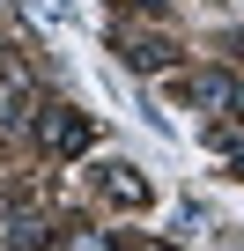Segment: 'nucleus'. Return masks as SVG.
Masks as SVG:
<instances>
[{
    "instance_id": "nucleus-1",
    "label": "nucleus",
    "mask_w": 244,
    "mask_h": 251,
    "mask_svg": "<svg viewBox=\"0 0 244 251\" xmlns=\"http://www.w3.org/2000/svg\"><path fill=\"white\" fill-rule=\"evenodd\" d=\"M37 148L45 155H81L89 148V118H74L67 103H45L37 111Z\"/></svg>"
},
{
    "instance_id": "nucleus-2",
    "label": "nucleus",
    "mask_w": 244,
    "mask_h": 251,
    "mask_svg": "<svg viewBox=\"0 0 244 251\" xmlns=\"http://www.w3.org/2000/svg\"><path fill=\"white\" fill-rule=\"evenodd\" d=\"M229 81H237L229 67H200V74H185V81H178V103H200V111H222V103H229Z\"/></svg>"
},
{
    "instance_id": "nucleus-3",
    "label": "nucleus",
    "mask_w": 244,
    "mask_h": 251,
    "mask_svg": "<svg viewBox=\"0 0 244 251\" xmlns=\"http://www.w3.org/2000/svg\"><path fill=\"white\" fill-rule=\"evenodd\" d=\"M118 52H126V67H141V74H156V67H170V59H178V45H170V37H134V30L118 37Z\"/></svg>"
},
{
    "instance_id": "nucleus-4",
    "label": "nucleus",
    "mask_w": 244,
    "mask_h": 251,
    "mask_svg": "<svg viewBox=\"0 0 244 251\" xmlns=\"http://www.w3.org/2000/svg\"><path fill=\"white\" fill-rule=\"evenodd\" d=\"M45 244H52V222L45 214H30V207L8 214V251H45Z\"/></svg>"
},
{
    "instance_id": "nucleus-5",
    "label": "nucleus",
    "mask_w": 244,
    "mask_h": 251,
    "mask_svg": "<svg viewBox=\"0 0 244 251\" xmlns=\"http://www.w3.org/2000/svg\"><path fill=\"white\" fill-rule=\"evenodd\" d=\"M104 200H111V207H148V185H141L126 163H111V170H104Z\"/></svg>"
},
{
    "instance_id": "nucleus-6",
    "label": "nucleus",
    "mask_w": 244,
    "mask_h": 251,
    "mask_svg": "<svg viewBox=\"0 0 244 251\" xmlns=\"http://www.w3.org/2000/svg\"><path fill=\"white\" fill-rule=\"evenodd\" d=\"M215 141H222V155H229V163L244 170V126H222V133H215Z\"/></svg>"
},
{
    "instance_id": "nucleus-7",
    "label": "nucleus",
    "mask_w": 244,
    "mask_h": 251,
    "mask_svg": "<svg viewBox=\"0 0 244 251\" xmlns=\"http://www.w3.org/2000/svg\"><path fill=\"white\" fill-rule=\"evenodd\" d=\"M67 251H118V244H111L104 229H74V244H67Z\"/></svg>"
},
{
    "instance_id": "nucleus-8",
    "label": "nucleus",
    "mask_w": 244,
    "mask_h": 251,
    "mask_svg": "<svg viewBox=\"0 0 244 251\" xmlns=\"http://www.w3.org/2000/svg\"><path fill=\"white\" fill-rule=\"evenodd\" d=\"M222 111H237V118H244V81H229V103H222Z\"/></svg>"
},
{
    "instance_id": "nucleus-9",
    "label": "nucleus",
    "mask_w": 244,
    "mask_h": 251,
    "mask_svg": "<svg viewBox=\"0 0 244 251\" xmlns=\"http://www.w3.org/2000/svg\"><path fill=\"white\" fill-rule=\"evenodd\" d=\"M141 8H170V0H141Z\"/></svg>"
},
{
    "instance_id": "nucleus-10",
    "label": "nucleus",
    "mask_w": 244,
    "mask_h": 251,
    "mask_svg": "<svg viewBox=\"0 0 244 251\" xmlns=\"http://www.w3.org/2000/svg\"><path fill=\"white\" fill-rule=\"evenodd\" d=\"M141 251H156V244H141Z\"/></svg>"
}]
</instances>
